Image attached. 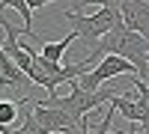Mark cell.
Segmentation results:
<instances>
[{"label":"cell","instance_id":"12","mask_svg":"<svg viewBox=\"0 0 149 134\" xmlns=\"http://www.w3.org/2000/svg\"><path fill=\"white\" fill-rule=\"evenodd\" d=\"M134 87H137V95H140V101L146 104V110H149V83L137 78V83H134Z\"/></svg>","mask_w":149,"mask_h":134},{"label":"cell","instance_id":"15","mask_svg":"<svg viewBox=\"0 0 149 134\" xmlns=\"http://www.w3.org/2000/svg\"><path fill=\"white\" fill-rule=\"evenodd\" d=\"M0 24H3V15H0Z\"/></svg>","mask_w":149,"mask_h":134},{"label":"cell","instance_id":"14","mask_svg":"<svg viewBox=\"0 0 149 134\" xmlns=\"http://www.w3.org/2000/svg\"><path fill=\"white\" fill-rule=\"evenodd\" d=\"M0 90H15V83H12V81L3 75V72H0Z\"/></svg>","mask_w":149,"mask_h":134},{"label":"cell","instance_id":"11","mask_svg":"<svg viewBox=\"0 0 149 134\" xmlns=\"http://www.w3.org/2000/svg\"><path fill=\"white\" fill-rule=\"evenodd\" d=\"M84 6H110V9H119V6H122V0H72V6H69V9L81 12Z\"/></svg>","mask_w":149,"mask_h":134},{"label":"cell","instance_id":"4","mask_svg":"<svg viewBox=\"0 0 149 134\" xmlns=\"http://www.w3.org/2000/svg\"><path fill=\"white\" fill-rule=\"evenodd\" d=\"M27 101H30L36 119L42 122V128H45L48 134H81L84 125L78 122V119H72L66 110H60V107H48V104L36 101V99H27Z\"/></svg>","mask_w":149,"mask_h":134},{"label":"cell","instance_id":"3","mask_svg":"<svg viewBox=\"0 0 149 134\" xmlns=\"http://www.w3.org/2000/svg\"><path fill=\"white\" fill-rule=\"evenodd\" d=\"M116 75H137V69H134V66L128 63L125 57H116V54H110V57H104V60H102V63H98L95 69H90L86 75H81L74 83H78L81 90H86V92H98L104 81L116 78Z\"/></svg>","mask_w":149,"mask_h":134},{"label":"cell","instance_id":"13","mask_svg":"<svg viewBox=\"0 0 149 134\" xmlns=\"http://www.w3.org/2000/svg\"><path fill=\"white\" fill-rule=\"evenodd\" d=\"M27 3H30V9H33V12H39L42 6H48V3H57V0H27Z\"/></svg>","mask_w":149,"mask_h":134},{"label":"cell","instance_id":"9","mask_svg":"<svg viewBox=\"0 0 149 134\" xmlns=\"http://www.w3.org/2000/svg\"><path fill=\"white\" fill-rule=\"evenodd\" d=\"M78 39L74 33H69L66 39H60V42H45V48H42V57H48V60H54V63H63V54L72 48V42Z\"/></svg>","mask_w":149,"mask_h":134},{"label":"cell","instance_id":"2","mask_svg":"<svg viewBox=\"0 0 149 134\" xmlns=\"http://www.w3.org/2000/svg\"><path fill=\"white\" fill-rule=\"evenodd\" d=\"M60 18L72 27V33L81 39V45H90L93 51L98 48V42H102L110 30H116L119 24H125L122 21V12L110 9V6H98V12H93V15H81V12H74V9H66Z\"/></svg>","mask_w":149,"mask_h":134},{"label":"cell","instance_id":"1","mask_svg":"<svg viewBox=\"0 0 149 134\" xmlns=\"http://www.w3.org/2000/svg\"><path fill=\"white\" fill-rule=\"evenodd\" d=\"M110 54L125 57L128 63L137 69V78L149 83V39H146L143 33H134V30L125 27V24H119L116 30H110L104 39L98 42V48H95L90 57L81 60V66L90 72V69H95V63H102V60L110 57Z\"/></svg>","mask_w":149,"mask_h":134},{"label":"cell","instance_id":"8","mask_svg":"<svg viewBox=\"0 0 149 134\" xmlns=\"http://www.w3.org/2000/svg\"><path fill=\"white\" fill-rule=\"evenodd\" d=\"M6 6L15 9L18 15H21V21H24V36L36 39V33H33V9H30V3H27V0H0V12H3Z\"/></svg>","mask_w":149,"mask_h":134},{"label":"cell","instance_id":"5","mask_svg":"<svg viewBox=\"0 0 149 134\" xmlns=\"http://www.w3.org/2000/svg\"><path fill=\"white\" fill-rule=\"evenodd\" d=\"M0 27H3V33H6V39L0 42V45H3V51L9 54V60H12V63H15V66L24 72V75L30 78V75H33V54H30L27 48L18 42V30L12 27L6 18H3V24H0Z\"/></svg>","mask_w":149,"mask_h":134},{"label":"cell","instance_id":"7","mask_svg":"<svg viewBox=\"0 0 149 134\" xmlns=\"http://www.w3.org/2000/svg\"><path fill=\"white\" fill-rule=\"evenodd\" d=\"M107 104L113 107L116 113H122L128 122L140 125V128H149V110H146V104L140 101V95H137V99H128V95H113Z\"/></svg>","mask_w":149,"mask_h":134},{"label":"cell","instance_id":"6","mask_svg":"<svg viewBox=\"0 0 149 134\" xmlns=\"http://www.w3.org/2000/svg\"><path fill=\"white\" fill-rule=\"evenodd\" d=\"M122 21L125 27L134 30V33H143L149 39V0H122Z\"/></svg>","mask_w":149,"mask_h":134},{"label":"cell","instance_id":"10","mask_svg":"<svg viewBox=\"0 0 149 134\" xmlns=\"http://www.w3.org/2000/svg\"><path fill=\"white\" fill-rule=\"evenodd\" d=\"M18 116H21V99L18 101H9V99L0 101V125H12Z\"/></svg>","mask_w":149,"mask_h":134}]
</instances>
